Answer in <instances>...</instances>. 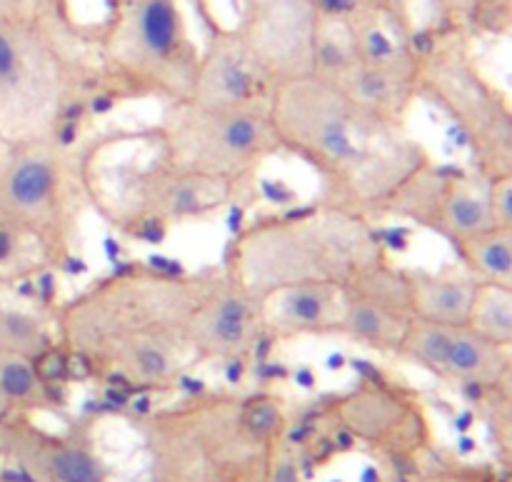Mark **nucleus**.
<instances>
[{
	"instance_id": "nucleus-15",
	"label": "nucleus",
	"mask_w": 512,
	"mask_h": 482,
	"mask_svg": "<svg viewBox=\"0 0 512 482\" xmlns=\"http://www.w3.org/2000/svg\"><path fill=\"white\" fill-rule=\"evenodd\" d=\"M265 335L278 340L303 335H340L345 288L335 283H298L260 295Z\"/></svg>"
},
{
	"instance_id": "nucleus-10",
	"label": "nucleus",
	"mask_w": 512,
	"mask_h": 482,
	"mask_svg": "<svg viewBox=\"0 0 512 482\" xmlns=\"http://www.w3.org/2000/svg\"><path fill=\"white\" fill-rule=\"evenodd\" d=\"M233 33L265 83L313 73L323 3L320 0H235Z\"/></svg>"
},
{
	"instance_id": "nucleus-19",
	"label": "nucleus",
	"mask_w": 512,
	"mask_h": 482,
	"mask_svg": "<svg viewBox=\"0 0 512 482\" xmlns=\"http://www.w3.org/2000/svg\"><path fill=\"white\" fill-rule=\"evenodd\" d=\"M0 348L40 363L55 350V328L25 305L0 300Z\"/></svg>"
},
{
	"instance_id": "nucleus-4",
	"label": "nucleus",
	"mask_w": 512,
	"mask_h": 482,
	"mask_svg": "<svg viewBox=\"0 0 512 482\" xmlns=\"http://www.w3.org/2000/svg\"><path fill=\"white\" fill-rule=\"evenodd\" d=\"M93 30L45 20H0V140L60 135L88 80Z\"/></svg>"
},
{
	"instance_id": "nucleus-6",
	"label": "nucleus",
	"mask_w": 512,
	"mask_h": 482,
	"mask_svg": "<svg viewBox=\"0 0 512 482\" xmlns=\"http://www.w3.org/2000/svg\"><path fill=\"white\" fill-rule=\"evenodd\" d=\"M108 140L75 148L60 135L8 145L0 160V220L38 245L40 258L60 265L78 240L83 213L93 205V155Z\"/></svg>"
},
{
	"instance_id": "nucleus-8",
	"label": "nucleus",
	"mask_w": 512,
	"mask_h": 482,
	"mask_svg": "<svg viewBox=\"0 0 512 482\" xmlns=\"http://www.w3.org/2000/svg\"><path fill=\"white\" fill-rule=\"evenodd\" d=\"M153 138L165 163L233 188L253 178L265 160L280 153L268 100L208 105L185 98L168 103L153 128Z\"/></svg>"
},
{
	"instance_id": "nucleus-9",
	"label": "nucleus",
	"mask_w": 512,
	"mask_h": 482,
	"mask_svg": "<svg viewBox=\"0 0 512 482\" xmlns=\"http://www.w3.org/2000/svg\"><path fill=\"white\" fill-rule=\"evenodd\" d=\"M115 195H93V208L123 233L170 230L218 215L235 198L233 185L173 168L158 155L150 165H130L115 175Z\"/></svg>"
},
{
	"instance_id": "nucleus-23",
	"label": "nucleus",
	"mask_w": 512,
	"mask_h": 482,
	"mask_svg": "<svg viewBox=\"0 0 512 482\" xmlns=\"http://www.w3.org/2000/svg\"><path fill=\"white\" fill-rule=\"evenodd\" d=\"M50 478L55 482H100L103 470H100L98 460L85 453L83 448L63 445L50 465Z\"/></svg>"
},
{
	"instance_id": "nucleus-20",
	"label": "nucleus",
	"mask_w": 512,
	"mask_h": 482,
	"mask_svg": "<svg viewBox=\"0 0 512 482\" xmlns=\"http://www.w3.org/2000/svg\"><path fill=\"white\" fill-rule=\"evenodd\" d=\"M468 325L500 348H512V288L478 283Z\"/></svg>"
},
{
	"instance_id": "nucleus-11",
	"label": "nucleus",
	"mask_w": 512,
	"mask_h": 482,
	"mask_svg": "<svg viewBox=\"0 0 512 482\" xmlns=\"http://www.w3.org/2000/svg\"><path fill=\"white\" fill-rule=\"evenodd\" d=\"M388 218H408L433 230L450 245L493 228L485 178L430 163L390 203Z\"/></svg>"
},
{
	"instance_id": "nucleus-7",
	"label": "nucleus",
	"mask_w": 512,
	"mask_h": 482,
	"mask_svg": "<svg viewBox=\"0 0 512 482\" xmlns=\"http://www.w3.org/2000/svg\"><path fill=\"white\" fill-rule=\"evenodd\" d=\"M418 93L453 120L468 143L480 178L512 173L510 98L480 70L470 35L440 28L418 43Z\"/></svg>"
},
{
	"instance_id": "nucleus-16",
	"label": "nucleus",
	"mask_w": 512,
	"mask_h": 482,
	"mask_svg": "<svg viewBox=\"0 0 512 482\" xmlns=\"http://www.w3.org/2000/svg\"><path fill=\"white\" fill-rule=\"evenodd\" d=\"M410 278V313L425 323H468L478 280L468 270H408Z\"/></svg>"
},
{
	"instance_id": "nucleus-21",
	"label": "nucleus",
	"mask_w": 512,
	"mask_h": 482,
	"mask_svg": "<svg viewBox=\"0 0 512 482\" xmlns=\"http://www.w3.org/2000/svg\"><path fill=\"white\" fill-rule=\"evenodd\" d=\"M0 398L5 403H38L48 398V385L40 375L38 363L0 348Z\"/></svg>"
},
{
	"instance_id": "nucleus-17",
	"label": "nucleus",
	"mask_w": 512,
	"mask_h": 482,
	"mask_svg": "<svg viewBox=\"0 0 512 482\" xmlns=\"http://www.w3.org/2000/svg\"><path fill=\"white\" fill-rule=\"evenodd\" d=\"M410 320L413 315L400 305L375 298L365 290L345 288V315L340 335L365 345V348L398 355Z\"/></svg>"
},
{
	"instance_id": "nucleus-5",
	"label": "nucleus",
	"mask_w": 512,
	"mask_h": 482,
	"mask_svg": "<svg viewBox=\"0 0 512 482\" xmlns=\"http://www.w3.org/2000/svg\"><path fill=\"white\" fill-rule=\"evenodd\" d=\"M108 18L93 30V60L118 98H190L200 45L183 0H108Z\"/></svg>"
},
{
	"instance_id": "nucleus-25",
	"label": "nucleus",
	"mask_w": 512,
	"mask_h": 482,
	"mask_svg": "<svg viewBox=\"0 0 512 482\" xmlns=\"http://www.w3.org/2000/svg\"><path fill=\"white\" fill-rule=\"evenodd\" d=\"M485 198L493 225L512 228V173L485 178Z\"/></svg>"
},
{
	"instance_id": "nucleus-2",
	"label": "nucleus",
	"mask_w": 512,
	"mask_h": 482,
	"mask_svg": "<svg viewBox=\"0 0 512 482\" xmlns=\"http://www.w3.org/2000/svg\"><path fill=\"white\" fill-rule=\"evenodd\" d=\"M210 273L125 265L95 280L55 315V340L93 373L128 388L178 383L195 363L188 320Z\"/></svg>"
},
{
	"instance_id": "nucleus-12",
	"label": "nucleus",
	"mask_w": 512,
	"mask_h": 482,
	"mask_svg": "<svg viewBox=\"0 0 512 482\" xmlns=\"http://www.w3.org/2000/svg\"><path fill=\"white\" fill-rule=\"evenodd\" d=\"M398 355L435 378L465 388H498L510 373V350L485 340L468 323H425L413 318Z\"/></svg>"
},
{
	"instance_id": "nucleus-18",
	"label": "nucleus",
	"mask_w": 512,
	"mask_h": 482,
	"mask_svg": "<svg viewBox=\"0 0 512 482\" xmlns=\"http://www.w3.org/2000/svg\"><path fill=\"white\" fill-rule=\"evenodd\" d=\"M453 248L478 283L512 288V228L493 225Z\"/></svg>"
},
{
	"instance_id": "nucleus-13",
	"label": "nucleus",
	"mask_w": 512,
	"mask_h": 482,
	"mask_svg": "<svg viewBox=\"0 0 512 482\" xmlns=\"http://www.w3.org/2000/svg\"><path fill=\"white\" fill-rule=\"evenodd\" d=\"M265 338L260 295L223 273H210L188 320L195 363H235L255 353Z\"/></svg>"
},
{
	"instance_id": "nucleus-14",
	"label": "nucleus",
	"mask_w": 512,
	"mask_h": 482,
	"mask_svg": "<svg viewBox=\"0 0 512 482\" xmlns=\"http://www.w3.org/2000/svg\"><path fill=\"white\" fill-rule=\"evenodd\" d=\"M268 90L270 85L235 38L233 28L213 25L208 45L200 48L190 100L208 105L263 103L268 100Z\"/></svg>"
},
{
	"instance_id": "nucleus-3",
	"label": "nucleus",
	"mask_w": 512,
	"mask_h": 482,
	"mask_svg": "<svg viewBox=\"0 0 512 482\" xmlns=\"http://www.w3.org/2000/svg\"><path fill=\"white\" fill-rule=\"evenodd\" d=\"M373 223L330 203L245 225L225 253V275L255 295L298 283L350 285L388 260Z\"/></svg>"
},
{
	"instance_id": "nucleus-1",
	"label": "nucleus",
	"mask_w": 512,
	"mask_h": 482,
	"mask_svg": "<svg viewBox=\"0 0 512 482\" xmlns=\"http://www.w3.org/2000/svg\"><path fill=\"white\" fill-rule=\"evenodd\" d=\"M268 115L280 150L318 173L320 200L365 220L385 218L395 195L435 160L408 123L370 113L315 73L270 85Z\"/></svg>"
},
{
	"instance_id": "nucleus-22",
	"label": "nucleus",
	"mask_w": 512,
	"mask_h": 482,
	"mask_svg": "<svg viewBox=\"0 0 512 482\" xmlns=\"http://www.w3.org/2000/svg\"><path fill=\"white\" fill-rule=\"evenodd\" d=\"M0 20H45L58 25H80L70 0H0Z\"/></svg>"
},
{
	"instance_id": "nucleus-24",
	"label": "nucleus",
	"mask_w": 512,
	"mask_h": 482,
	"mask_svg": "<svg viewBox=\"0 0 512 482\" xmlns=\"http://www.w3.org/2000/svg\"><path fill=\"white\" fill-rule=\"evenodd\" d=\"M512 20V0H478L470 33L508 35Z\"/></svg>"
}]
</instances>
